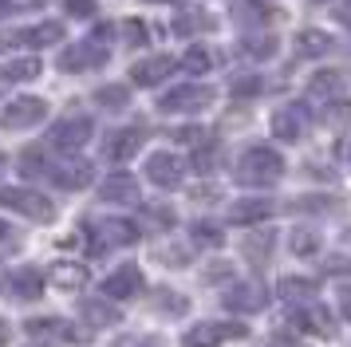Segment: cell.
Returning <instances> with one entry per match:
<instances>
[{"instance_id":"obj_1","label":"cell","mask_w":351,"mask_h":347,"mask_svg":"<svg viewBox=\"0 0 351 347\" xmlns=\"http://www.w3.org/2000/svg\"><path fill=\"white\" fill-rule=\"evenodd\" d=\"M285 178V158L272 146H249L233 166V182L241 186H276Z\"/></svg>"},{"instance_id":"obj_2","label":"cell","mask_w":351,"mask_h":347,"mask_svg":"<svg viewBox=\"0 0 351 347\" xmlns=\"http://www.w3.org/2000/svg\"><path fill=\"white\" fill-rule=\"evenodd\" d=\"M233 339H249V328L237 320H206L182 335V347H221Z\"/></svg>"},{"instance_id":"obj_3","label":"cell","mask_w":351,"mask_h":347,"mask_svg":"<svg viewBox=\"0 0 351 347\" xmlns=\"http://www.w3.org/2000/svg\"><path fill=\"white\" fill-rule=\"evenodd\" d=\"M0 205L12 209V213H20V217H28V221H51L56 217V205H51L44 193L24 189V186H0Z\"/></svg>"},{"instance_id":"obj_4","label":"cell","mask_w":351,"mask_h":347,"mask_svg":"<svg viewBox=\"0 0 351 347\" xmlns=\"http://www.w3.org/2000/svg\"><path fill=\"white\" fill-rule=\"evenodd\" d=\"M87 237H91V252L103 256V252H111V249L134 245L138 241V225L123 221V217H111V221H99V225H87Z\"/></svg>"},{"instance_id":"obj_5","label":"cell","mask_w":351,"mask_h":347,"mask_svg":"<svg viewBox=\"0 0 351 347\" xmlns=\"http://www.w3.org/2000/svg\"><path fill=\"white\" fill-rule=\"evenodd\" d=\"M209 103H213V91L206 83H182V87L162 95L158 110H166V115H193V110H206Z\"/></svg>"},{"instance_id":"obj_6","label":"cell","mask_w":351,"mask_h":347,"mask_svg":"<svg viewBox=\"0 0 351 347\" xmlns=\"http://www.w3.org/2000/svg\"><path fill=\"white\" fill-rule=\"evenodd\" d=\"M221 304L237 315H253V312H265L269 292H265V284H256V280H241V284H229L225 288Z\"/></svg>"},{"instance_id":"obj_7","label":"cell","mask_w":351,"mask_h":347,"mask_svg":"<svg viewBox=\"0 0 351 347\" xmlns=\"http://www.w3.org/2000/svg\"><path fill=\"white\" fill-rule=\"evenodd\" d=\"M143 288H146V276H143L138 265H119L107 280L99 284V292H103L107 300H134Z\"/></svg>"},{"instance_id":"obj_8","label":"cell","mask_w":351,"mask_h":347,"mask_svg":"<svg viewBox=\"0 0 351 347\" xmlns=\"http://www.w3.org/2000/svg\"><path fill=\"white\" fill-rule=\"evenodd\" d=\"M87 139H91V119H87V115H64V119L48 130V142L56 150H80Z\"/></svg>"},{"instance_id":"obj_9","label":"cell","mask_w":351,"mask_h":347,"mask_svg":"<svg viewBox=\"0 0 351 347\" xmlns=\"http://www.w3.org/2000/svg\"><path fill=\"white\" fill-rule=\"evenodd\" d=\"M292 328L308 331V335H316V339H332L335 335V320H332V312H328L324 304L308 300V304H300V308L292 312Z\"/></svg>"},{"instance_id":"obj_10","label":"cell","mask_w":351,"mask_h":347,"mask_svg":"<svg viewBox=\"0 0 351 347\" xmlns=\"http://www.w3.org/2000/svg\"><path fill=\"white\" fill-rule=\"evenodd\" d=\"M44 115H48V103H44V99H36V95H20V99H12V103L4 107L0 123L8 126V130H24V126H36Z\"/></svg>"},{"instance_id":"obj_11","label":"cell","mask_w":351,"mask_h":347,"mask_svg":"<svg viewBox=\"0 0 351 347\" xmlns=\"http://www.w3.org/2000/svg\"><path fill=\"white\" fill-rule=\"evenodd\" d=\"M146 178L162 189H174V186H182V178H186V162L178 154H170V150H158V154L146 158Z\"/></svg>"},{"instance_id":"obj_12","label":"cell","mask_w":351,"mask_h":347,"mask_svg":"<svg viewBox=\"0 0 351 347\" xmlns=\"http://www.w3.org/2000/svg\"><path fill=\"white\" fill-rule=\"evenodd\" d=\"M4 292L8 300H20V304H28V300H40L44 296V272L32 265H20L8 272V280H4Z\"/></svg>"},{"instance_id":"obj_13","label":"cell","mask_w":351,"mask_h":347,"mask_svg":"<svg viewBox=\"0 0 351 347\" xmlns=\"http://www.w3.org/2000/svg\"><path fill=\"white\" fill-rule=\"evenodd\" d=\"M28 335L36 339H44V335H60L64 344H91V331H75V324H67L60 315H32L28 324H24Z\"/></svg>"},{"instance_id":"obj_14","label":"cell","mask_w":351,"mask_h":347,"mask_svg":"<svg viewBox=\"0 0 351 347\" xmlns=\"http://www.w3.org/2000/svg\"><path fill=\"white\" fill-rule=\"evenodd\" d=\"M143 142H146L143 126H119V130H111V134L103 139V158H111V162H127V158L138 154Z\"/></svg>"},{"instance_id":"obj_15","label":"cell","mask_w":351,"mask_h":347,"mask_svg":"<svg viewBox=\"0 0 351 347\" xmlns=\"http://www.w3.org/2000/svg\"><path fill=\"white\" fill-rule=\"evenodd\" d=\"M64 40V24H56V20H48V24H36V28H20L16 36H0V47L16 44V47H48V44H60Z\"/></svg>"},{"instance_id":"obj_16","label":"cell","mask_w":351,"mask_h":347,"mask_svg":"<svg viewBox=\"0 0 351 347\" xmlns=\"http://www.w3.org/2000/svg\"><path fill=\"white\" fill-rule=\"evenodd\" d=\"M48 178L60 189H83V186H91L95 166H91V162H83V158H71V162H64V166H51Z\"/></svg>"},{"instance_id":"obj_17","label":"cell","mask_w":351,"mask_h":347,"mask_svg":"<svg viewBox=\"0 0 351 347\" xmlns=\"http://www.w3.org/2000/svg\"><path fill=\"white\" fill-rule=\"evenodd\" d=\"M80 315L87 328H114V324H123V312L107 296H87L80 304Z\"/></svg>"},{"instance_id":"obj_18","label":"cell","mask_w":351,"mask_h":347,"mask_svg":"<svg viewBox=\"0 0 351 347\" xmlns=\"http://www.w3.org/2000/svg\"><path fill=\"white\" fill-rule=\"evenodd\" d=\"M304 126H308V115H304V107H296V103H288V107H280L272 115V134L280 142L304 139Z\"/></svg>"},{"instance_id":"obj_19","label":"cell","mask_w":351,"mask_h":347,"mask_svg":"<svg viewBox=\"0 0 351 347\" xmlns=\"http://www.w3.org/2000/svg\"><path fill=\"white\" fill-rule=\"evenodd\" d=\"M99 198H103V202H119V205H134L138 202V178L127 174V170L111 174V178L99 186Z\"/></svg>"},{"instance_id":"obj_20","label":"cell","mask_w":351,"mask_h":347,"mask_svg":"<svg viewBox=\"0 0 351 347\" xmlns=\"http://www.w3.org/2000/svg\"><path fill=\"white\" fill-rule=\"evenodd\" d=\"M276 213V205L269 198H245V202H233L229 205V221L233 225H261Z\"/></svg>"},{"instance_id":"obj_21","label":"cell","mask_w":351,"mask_h":347,"mask_svg":"<svg viewBox=\"0 0 351 347\" xmlns=\"http://www.w3.org/2000/svg\"><path fill=\"white\" fill-rule=\"evenodd\" d=\"M174 67H178V63L170 60V56H150V60H143V63H134V67H130V79H134L138 87H154V83H162Z\"/></svg>"},{"instance_id":"obj_22","label":"cell","mask_w":351,"mask_h":347,"mask_svg":"<svg viewBox=\"0 0 351 347\" xmlns=\"http://www.w3.org/2000/svg\"><path fill=\"white\" fill-rule=\"evenodd\" d=\"M103 63V47L91 44V40H83L80 47H67L64 56H60V67L64 71H87V67H95Z\"/></svg>"},{"instance_id":"obj_23","label":"cell","mask_w":351,"mask_h":347,"mask_svg":"<svg viewBox=\"0 0 351 347\" xmlns=\"http://www.w3.org/2000/svg\"><path fill=\"white\" fill-rule=\"evenodd\" d=\"M16 170L24 174V178H48L51 174V158L44 146H28V150H20V162Z\"/></svg>"},{"instance_id":"obj_24","label":"cell","mask_w":351,"mask_h":347,"mask_svg":"<svg viewBox=\"0 0 351 347\" xmlns=\"http://www.w3.org/2000/svg\"><path fill=\"white\" fill-rule=\"evenodd\" d=\"M276 292H280L288 304H308L319 288H316V280H308V276H285V280L276 284Z\"/></svg>"},{"instance_id":"obj_25","label":"cell","mask_w":351,"mask_h":347,"mask_svg":"<svg viewBox=\"0 0 351 347\" xmlns=\"http://www.w3.org/2000/svg\"><path fill=\"white\" fill-rule=\"evenodd\" d=\"M272 245H276V233H272V229H265V233H249L241 249H245V256H249L253 265H265V261L272 256Z\"/></svg>"},{"instance_id":"obj_26","label":"cell","mask_w":351,"mask_h":347,"mask_svg":"<svg viewBox=\"0 0 351 347\" xmlns=\"http://www.w3.org/2000/svg\"><path fill=\"white\" fill-rule=\"evenodd\" d=\"M241 56H249V60H269V56H276V36H256V32H249L241 40Z\"/></svg>"},{"instance_id":"obj_27","label":"cell","mask_w":351,"mask_h":347,"mask_svg":"<svg viewBox=\"0 0 351 347\" xmlns=\"http://www.w3.org/2000/svg\"><path fill=\"white\" fill-rule=\"evenodd\" d=\"M209 28H213V20H209V12H202V8H190V12H182L174 20L178 36H197V32H209Z\"/></svg>"},{"instance_id":"obj_28","label":"cell","mask_w":351,"mask_h":347,"mask_svg":"<svg viewBox=\"0 0 351 347\" xmlns=\"http://www.w3.org/2000/svg\"><path fill=\"white\" fill-rule=\"evenodd\" d=\"M308 95H316V99H339V95H343V79L335 75V71H319V75L308 83Z\"/></svg>"},{"instance_id":"obj_29","label":"cell","mask_w":351,"mask_h":347,"mask_svg":"<svg viewBox=\"0 0 351 347\" xmlns=\"http://www.w3.org/2000/svg\"><path fill=\"white\" fill-rule=\"evenodd\" d=\"M328 32H316V28H308V32H296V56H324L328 51Z\"/></svg>"},{"instance_id":"obj_30","label":"cell","mask_w":351,"mask_h":347,"mask_svg":"<svg viewBox=\"0 0 351 347\" xmlns=\"http://www.w3.org/2000/svg\"><path fill=\"white\" fill-rule=\"evenodd\" d=\"M190 237H193V245H202V249H221L225 245V233L213 225V221H193Z\"/></svg>"},{"instance_id":"obj_31","label":"cell","mask_w":351,"mask_h":347,"mask_svg":"<svg viewBox=\"0 0 351 347\" xmlns=\"http://www.w3.org/2000/svg\"><path fill=\"white\" fill-rule=\"evenodd\" d=\"M51 280L60 284V288H83V284H87V268L83 265H56L51 268Z\"/></svg>"},{"instance_id":"obj_32","label":"cell","mask_w":351,"mask_h":347,"mask_svg":"<svg viewBox=\"0 0 351 347\" xmlns=\"http://www.w3.org/2000/svg\"><path fill=\"white\" fill-rule=\"evenodd\" d=\"M217 158H221V150H217V142L202 139V146L193 150V170H197V174H209V170H217Z\"/></svg>"},{"instance_id":"obj_33","label":"cell","mask_w":351,"mask_h":347,"mask_svg":"<svg viewBox=\"0 0 351 347\" xmlns=\"http://www.w3.org/2000/svg\"><path fill=\"white\" fill-rule=\"evenodd\" d=\"M95 99H99V107H107V110H123L130 103L127 87H119V83H111V87H99Z\"/></svg>"},{"instance_id":"obj_34","label":"cell","mask_w":351,"mask_h":347,"mask_svg":"<svg viewBox=\"0 0 351 347\" xmlns=\"http://www.w3.org/2000/svg\"><path fill=\"white\" fill-rule=\"evenodd\" d=\"M154 308H158L162 315H186L190 312V300L182 296V292H158Z\"/></svg>"},{"instance_id":"obj_35","label":"cell","mask_w":351,"mask_h":347,"mask_svg":"<svg viewBox=\"0 0 351 347\" xmlns=\"http://www.w3.org/2000/svg\"><path fill=\"white\" fill-rule=\"evenodd\" d=\"M40 75V63L28 56V60H12L4 63V79H12V83H24V79H36Z\"/></svg>"},{"instance_id":"obj_36","label":"cell","mask_w":351,"mask_h":347,"mask_svg":"<svg viewBox=\"0 0 351 347\" xmlns=\"http://www.w3.org/2000/svg\"><path fill=\"white\" fill-rule=\"evenodd\" d=\"M288 245H292L296 256H312V252H319V233H316V229H296Z\"/></svg>"},{"instance_id":"obj_37","label":"cell","mask_w":351,"mask_h":347,"mask_svg":"<svg viewBox=\"0 0 351 347\" xmlns=\"http://www.w3.org/2000/svg\"><path fill=\"white\" fill-rule=\"evenodd\" d=\"M182 67L193 71V75H202V71L213 67V51H209V47H190V51H186V60H182Z\"/></svg>"},{"instance_id":"obj_38","label":"cell","mask_w":351,"mask_h":347,"mask_svg":"<svg viewBox=\"0 0 351 347\" xmlns=\"http://www.w3.org/2000/svg\"><path fill=\"white\" fill-rule=\"evenodd\" d=\"M233 12H237L241 20H272V16H276L269 4H261V0H241Z\"/></svg>"},{"instance_id":"obj_39","label":"cell","mask_w":351,"mask_h":347,"mask_svg":"<svg viewBox=\"0 0 351 347\" xmlns=\"http://www.w3.org/2000/svg\"><path fill=\"white\" fill-rule=\"evenodd\" d=\"M221 280H233V265L229 261H213L209 268H202V284H221Z\"/></svg>"},{"instance_id":"obj_40","label":"cell","mask_w":351,"mask_h":347,"mask_svg":"<svg viewBox=\"0 0 351 347\" xmlns=\"http://www.w3.org/2000/svg\"><path fill=\"white\" fill-rule=\"evenodd\" d=\"M146 217L154 221V225H158V229H174V209H170V205H146Z\"/></svg>"},{"instance_id":"obj_41","label":"cell","mask_w":351,"mask_h":347,"mask_svg":"<svg viewBox=\"0 0 351 347\" xmlns=\"http://www.w3.org/2000/svg\"><path fill=\"white\" fill-rule=\"evenodd\" d=\"M324 276H351V256H328L324 261Z\"/></svg>"},{"instance_id":"obj_42","label":"cell","mask_w":351,"mask_h":347,"mask_svg":"<svg viewBox=\"0 0 351 347\" xmlns=\"http://www.w3.org/2000/svg\"><path fill=\"white\" fill-rule=\"evenodd\" d=\"M261 87H265V83H261L256 75H241V79H233V95H241V99H253V95L261 91Z\"/></svg>"},{"instance_id":"obj_43","label":"cell","mask_w":351,"mask_h":347,"mask_svg":"<svg viewBox=\"0 0 351 347\" xmlns=\"http://www.w3.org/2000/svg\"><path fill=\"white\" fill-rule=\"evenodd\" d=\"M114 347H162L158 335H123Z\"/></svg>"},{"instance_id":"obj_44","label":"cell","mask_w":351,"mask_h":347,"mask_svg":"<svg viewBox=\"0 0 351 347\" xmlns=\"http://www.w3.org/2000/svg\"><path fill=\"white\" fill-rule=\"evenodd\" d=\"M265 347H304V344L296 339V335H292V331H276V335H272Z\"/></svg>"},{"instance_id":"obj_45","label":"cell","mask_w":351,"mask_h":347,"mask_svg":"<svg viewBox=\"0 0 351 347\" xmlns=\"http://www.w3.org/2000/svg\"><path fill=\"white\" fill-rule=\"evenodd\" d=\"M67 12L71 16H91L95 12V4H91V0H67Z\"/></svg>"},{"instance_id":"obj_46","label":"cell","mask_w":351,"mask_h":347,"mask_svg":"<svg viewBox=\"0 0 351 347\" xmlns=\"http://www.w3.org/2000/svg\"><path fill=\"white\" fill-rule=\"evenodd\" d=\"M332 198H304V202H296V209H332Z\"/></svg>"},{"instance_id":"obj_47","label":"cell","mask_w":351,"mask_h":347,"mask_svg":"<svg viewBox=\"0 0 351 347\" xmlns=\"http://www.w3.org/2000/svg\"><path fill=\"white\" fill-rule=\"evenodd\" d=\"M127 40H130V44H143V40H146V28L130 20V24H127Z\"/></svg>"},{"instance_id":"obj_48","label":"cell","mask_w":351,"mask_h":347,"mask_svg":"<svg viewBox=\"0 0 351 347\" xmlns=\"http://www.w3.org/2000/svg\"><path fill=\"white\" fill-rule=\"evenodd\" d=\"M339 312H343V320H351V288L339 292Z\"/></svg>"},{"instance_id":"obj_49","label":"cell","mask_w":351,"mask_h":347,"mask_svg":"<svg viewBox=\"0 0 351 347\" xmlns=\"http://www.w3.org/2000/svg\"><path fill=\"white\" fill-rule=\"evenodd\" d=\"M335 20H339V24H348V28H351V0H348V4H339V8H335Z\"/></svg>"},{"instance_id":"obj_50","label":"cell","mask_w":351,"mask_h":347,"mask_svg":"<svg viewBox=\"0 0 351 347\" xmlns=\"http://www.w3.org/2000/svg\"><path fill=\"white\" fill-rule=\"evenodd\" d=\"M178 139L182 142H202L206 139V130H178Z\"/></svg>"},{"instance_id":"obj_51","label":"cell","mask_w":351,"mask_h":347,"mask_svg":"<svg viewBox=\"0 0 351 347\" xmlns=\"http://www.w3.org/2000/svg\"><path fill=\"white\" fill-rule=\"evenodd\" d=\"M8 339H12V324H8V320H0V347L8 344Z\"/></svg>"},{"instance_id":"obj_52","label":"cell","mask_w":351,"mask_h":347,"mask_svg":"<svg viewBox=\"0 0 351 347\" xmlns=\"http://www.w3.org/2000/svg\"><path fill=\"white\" fill-rule=\"evenodd\" d=\"M12 8H16L12 0H0V16H8V12H12Z\"/></svg>"},{"instance_id":"obj_53","label":"cell","mask_w":351,"mask_h":347,"mask_svg":"<svg viewBox=\"0 0 351 347\" xmlns=\"http://www.w3.org/2000/svg\"><path fill=\"white\" fill-rule=\"evenodd\" d=\"M4 237H8V225H4V221H0V241H4Z\"/></svg>"},{"instance_id":"obj_54","label":"cell","mask_w":351,"mask_h":347,"mask_svg":"<svg viewBox=\"0 0 351 347\" xmlns=\"http://www.w3.org/2000/svg\"><path fill=\"white\" fill-rule=\"evenodd\" d=\"M28 347H48V344H40V339H36V344H28Z\"/></svg>"},{"instance_id":"obj_55","label":"cell","mask_w":351,"mask_h":347,"mask_svg":"<svg viewBox=\"0 0 351 347\" xmlns=\"http://www.w3.org/2000/svg\"><path fill=\"white\" fill-rule=\"evenodd\" d=\"M0 166H4V154H0Z\"/></svg>"},{"instance_id":"obj_56","label":"cell","mask_w":351,"mask_h":347,"mask_svg":"<svg viewBox=\"0 0 351 347\" xmlns=\"http://www.w3.org/2000/svg\"><path fill=\"white\" fill-rule=\"evenodd\" d=\"M158 4H162V0H158Z\"/></svg>"}]
</instances>
